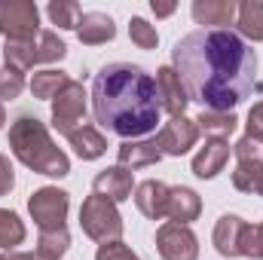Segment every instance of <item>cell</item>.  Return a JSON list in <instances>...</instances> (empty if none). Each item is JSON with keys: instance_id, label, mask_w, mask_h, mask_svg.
<instances>
[{"instance_id": "cell-1", "label": "cell", "mask_w": 263, "mask_h": 260, "mask_svg": "<svg viewBox=\"0 0 263 260\" xmlns=\"http://www.w3.org/2000/svg\"><path fill=\"white\" fill-rule=\"evenodd\" d=\"M175 70L202 110L239 107L257 89V52L236 31H208L199 28L181 37L172 49Z\"/></svg>"}, {"instance_id": "cell-2", "label": "cell", "mask_w": 263, "mask_h": 260, "mask_svg": "<svg viewBox=\"0 0 263 260\" xmlns=\"http://www.w3.org/2000/svg\"><path fill=\"white\" fill-rule=\"evenodd\" d=\"M92 114L101 129L126 141L156 132L162 114L156 80L144 67L129 62L104 65L92 80Z\"/></svg>"}, {"instance_id": "cell-3", "label": "cell", "mask_w": 263, "mask_h": 260, "mask_svg": "<svg viewBox=\"0 0 263 260\" xmlns=\"http://www.w3.org/2000/svg\"><path fill=\"white\" fill-rule=\"evenodd\" d=\"M9 150H12V156L25 169L37 172V175L65 178L67 172H70L67 153L62 147H55L46 123H40L37 117L22 114L18 120H12V126H9Z\"/></svg>"}, {"instance_id": "cell-4", "label": "cell", "mask_w": 263, "mask_h": 260, "mask_svg": "<svg viewBox=\"0 0 263 260\" xmlns=\"http://www.w3.org/2000/svg\"><path fill=\"white\" fill-rule=\"evenodd\" d=\"M67 55V46L55 31H40L31 40H6L3 46V62L6 67L15 70H31L37 65H49V62H62Z\"/></svg>"}, {"instance_id": "cell-5", "label": "cell", "mask_w": 263, "mask_h": 260, "mask_svg": "<svg viewBox=\"0 0 263 260\" xmlns=\"http://www.w3.org/2000/svg\"><path fill=\"white\" fill-rule=\"evenodd\" d=\"M80 230L95 242H114L123 236V214L107 196H86L80 205Z\"/></svg>"}, {"instance_id": "cell-6", "label": "cell", "mask_w": 263, "mask_h": 260, "mask_svg": "<svg viewBox=\"0 0 263 260\" xmlns=\"http://www.w3.org/2000/svg\"><path fill=\"white\" fill-rule=\"evenodd\" d=\"M28 211L37 224L40 233H52V230H67V211H70V196L59 187H40L28 199Z\"/></svg>"}, {"instance_id": "cell-7", "label": "cell", "mask_w": 263, "mask_h": 260, "mask_svg": "<svg viewBox=\"0 0 263 260\" xmlns=\"http://www.w3.org/2000/svg\"><path fill=\"white\" fill-rule=\"evenodd\" d=\"M0 34L6 40H31L40 34V9L34 0H0Z\"/></svg>"}, {"instance_id": "cell-8", "label": "cell", "mask_w": 263, "mask_h": 260, "mask_svg": "<svg viewBox=\"0 0 263 260\" xmlns=\"http://www.w3.org/2000/svg\"><path fill=\"white\" fill-rule=\"evenodd\" d=\"M83 126H86V89H83V83L70 80L67 89L52 101V129L70 138Z\"/></svg>"}, {"instance_id": "cell-9", "label": "cell", "mask_w": 263, "mask_h": 260, "mask_svg": "<svg viewBox=\"0 0 263 260\" xmlns=\"http://www.w3.org/2000/svg\"><path fill=\"white\" fill-rule=\"evenodd\" d=\"M156 251L162 260H199V239L187 224L165 220L156 230Z\"/></svg>"}, {"instance_id": "cell-10", "label": "cell", "mask_w": 263, "mask_h": 260, "mask_svg": "<svg viewBox=\"0 0 263 260\" xmlns=\"http://www.w3.org/2000/svg\"><path fill=\"white\" fill-rule=\"evenodd\" d=\"M196 141H199V126L187 114L168 120L156 135V147H159L162 156H184V153H190V147H196Z\"/></svg>"}, {"instance_id": "cell-11", "label": "cell", "mask_w": 263, "mask_h": 260, "mask_svg": "<svg viewBox=\"0 0 263 260\" xmlns=\"http://www.w3.org/2000/svg\"><path fill=\"white\" fill-rule=\"evenodd\" d=\"M156 92H159V107L175 120V117H184L187 104H190V95L178 77L175 67H159L156 70Z\"/></svg>"}, {"instance_id": "cell-12", "label": "cell", "mask_w": 263, "mask_h": 260, "mask_svg": "<svg viewBox=\"0 0 263 260\" xmlns=\"http://www.w3.org/2000/svg\"><path fill=\"white\" fill-rule=\"evenodd\" d=\"M168 193H172V187L162 181H153V178L141 181V184H135V205L144 217L162 220L168 214Z\"/></svg>"}, {"instance_id": "cell-13", "label": "cell", "mask_w": 263, "mask_h": 260, "mask_svg": "<svg viewBox=\"0 0 263 260\" xmlns=\"http://www.w3.org/2000/svg\"><path fill=\"white\" fill-rule=\"evenodd\" d=\"M245 220L239 214H223L217 224H214V251L220 257H242V236H245Z\"/></svg>"}, {"instance_id": "cell-14", "label": "cell", "mask_w": 263, "mask_h": 260, "mask_svg": "<svg viewBox=\"0 0 263 260\" xmlns=\"http://www.w3.org/2000/svg\"><path fill=\"white\" fill-rule=\"evenodd\" d=\"M227 159H230V141H223V138H208L205 147L193 156V175L202 178V181H211V178H217V175L223 172Z\"/></svg>"}, {"instance_id": "cell-15", "label": "cell", "mask_w": 263, "mask_h": 260, "mask_svg": "<svg viewBox=\"0 0 263 260\" xmlns=\"http://www.w3.org/2000/svg\"><path fill=\"white\" fill-rule=\"evenodd\" d=\"M92 190H95L98 196H107L110 202H126V199L132 196V190H135V178H132L129 169L110 165V169H104V172L95 175Z\"/></svg>"}, {"instance_id": "cell-16", "label": "cell", "mask_w": 263, "mask_h": 260, "mask_svg": "<svg viewBox=\"0 0 263 260\" xmlns=\"http://www.w3.org/2000/svg\"><path fill=\"white\" fill-rule=\"evenodd\" d=\"M233 0H193V18L196 25H208V31H227V25L236 22Z\"/></svg>"}, {"instance_id": "cell-17", "label": "cell", "mask_w": 263, "mask_h": 260, "mask_svg": "<svg viewBox=\"0 0 263 260\" xmlns=\"http://www.w3.org/2000/svg\"><path fill=\"white\" fill-rule=\"evenodd\" d=\"M77 37L83 46H101L117 37V25L107 12H83V18L77 25Z\"/></svg>"}, {"instance_id": "cell-18", "label": "cell", "mask_w": 263, "mask_h": 260, "mask_svg": "<svg viewBox=\"0 0 263 260\" xmlns=\"http://www.w3.org/2000/svg\"><path fill=\"white\" fill-rule=\"evenodd\" d=\"M117 156H120V165L123 169H147V165H156L159 159H162V153H159V147H156V141H144V138H138V141H123L120 144V150H117Z\"/></svg>"}, {"instance_id": "cell-19", "label": "cell", "mask_w": 263, "mask_h": 260, "mask_svg": "<svg viewBox=\"0 0 263 260\" xmlns=\"http://www.w3.org/2000/svg\"><path fill=\"white\" fill-rule=\"evenodd\" d=\"M199 214H202V199H199L196 190H190V187H172V193H168V220H175V224H190V220H196Z\"/></svg>"}, {"instance_id": "cell-20", "label": "cell", "mask_w": 263, "mask_h": 260, "mask_svg": "<svg viewBox=\"0 0 263 260\" xmlns=\"http://www.w3.org/2000/svg\"><path fill=\"white\" fill-rule=\"evenodd\" d=\"M70 147H73V153L83 159V162H92V159H101L104 153H107V138L101 135V132L95 129L92 123H86L83 129H77L70 138Z\"/></svg>"}, {"instance_id": "cell-21", "label": "cell", "mask_w": 263, "mask_h": 260, "mask_svg": "<svg viewBox=\"0 0 263 260\" xmlns=\"http://www.w3.org/2000/svg\"><path fill=\"white\" fill-rule=\"evenodd\" d=\"M236 28L245 43H263V0H245L236 6Z\"/></svg>"}, {"instance_id": "cell-22", "label": "cell", "mask_w": 263, "mask_h": 260, "mask_svg": "<svg viewBox=\"0 0 263 260\" xmlns=\"http://www.w3.org/2000/svg\"><path fill=\"white\" fill-rule=\"evenodd\" d=\"M67 83H70V77H67L65 70H52V67L49 70H37L31 77V92L40 101H55L67 89Z\"/></svg>"}, {"instance_id": "cell-23", "label": "cell", "mask_w": 263, "mask_h": 260, "mask_svg": "<svg viewBox=\"0 0 263 260\" xmlns=\"http://www.w3.org/2000/svg\"><path fill=\"white\" fill-rule=\"evenodd\" d=\"M199 132H205L208 138H223L230 141V135L239 126V117L236 114H227V110H202L196 117Z\"/></svg>"}, {"instance_id": "cell-24", "label": "cell", "mask_w": 263, "mask_h": 260, "mask_svg": "<svg viewBox=\"0 0 263 260\" xmlns=\"http://www.w3.org/2000/svg\"><path fill=\"white\" fill-rule=\"evenodd\" d=\"M28 230L22 224V217L9 208H0V248L3 251H15L22 242H25Z\"/></svg>"}, {"instance_id": "cell-25", "label": "cell", "mask_w": 263, "mask_h": 260, "mask_svg": "<svg viewBox=\"0 0 263 260\" xmlns=\"http://www.w3.org/2000/svg\"><path fill=\"white\" fill-rule=\"evenodd\" d=\"M46 12H49L52 25H59L62 31H77V25H80V18H83V9H80V3H73V0H52V3L46 6Z\"/></svg>"}, {"instance_id": "cell-26", "label": "cell", "mask_w": 263, "mask_h": 260, "mask_svg": "<svg viewBox=\"0 0 263 260\" xmlns=\"http://www.w3.org/2000/svg\"><path fill=\"white\" fill-rule=\"evenodd\" d=\"M67 248H70V233H67V230H52V233H40V239H37V254H43V257H55V260H62V257H65Z\"/></svg>"}, {"instance_id": "cell-27", "label": "cell", "mask_w": 263, "mask_h": 260, "mask_svg": "<svg viewBox=\"0 0 263 260\" xmlns=\"http://www.w3.org/2000/svg\"><path fill=\"white\" fill-rule=\"evenodd\" d=\"M260 175H263V162H236V169H233V187L242 190V193H257Z\"/></svg>"}, {"instance_id": "cell-28", "label": "cell", "mask_w": 263, "mask_h": 260, "mask_svg": "<svg viewBox=\"0 0 263 260\" xmlns=\"http://www.w3.org/2000/svg\"><path fill=\"white\" fill-rule=\"evenodd\" d=\"M129 37H132V43H135L138 49H156V43H159L156 28H153L147 18H141V15H135V18L129 22Z\"/></svg>"}, {"instance_id": "cell-29", "label": "cell", "mask_w": 263, "mask_h": 260, "mask_svg": "<svg viewBox=\"0 0 263 260\" xmlns=\"http://www.w3.org/2000/svg\"><path fill=\"white\" fill-rule=\"evenodd\" d=\"M25 92V73L15 67H0V104L3 101H15Z\"/></svg>"}, {"instance_id": "cell-30", "label": "cell", "mask_w": 263, "mask_h": 260, "mask_svg": "<svg viewBox=\"0 0 263 260\" xmlns=\"http://www.w3.org/2000/svg\"><path fill=\"white\" fill-rule=\"evenodd\" d=\"M236 159L239 162H263V141L260 138H251V135H242L233 147Z\"/></svg>"}, {"instance_id": "cell-31", "label": "cell", "mask_w": 263, "mask_h": 260, "mask_svg": "<svg viewBox=\"0 0 263 260\" xmlns=\"http://www.w3.org/2000/svg\"><path fill=\"white\" fill-rule=\"evenodd\" d=\"M242 257H254L263 260V220L260 224H248L245 227V236H242Z\"/></svg>"}, {"instance_id": "cell-32", "label": "cell", "mask_w": 263, "mask_h": 260, "mask_svg": "<svg viewBox=\"0 0 263 260\" xmlns=\"http://www.w3.org/2000/svg\"><path fill=\"white\" fill-rule=\"evenodd\" d=\"M95 260H141L123 239H114V242H101L98 251H95Z\"/></svg>"}, {"instance_id": "cell-33", "label": "cell", "mask_w": 263, "mask_h": 260, "mask_svg": "<svg viewBox=\"0 0 263 260\" xmlns=\"http://www.w3.org/2000/svg\"><path fill=\"white\" fill-rule=\"evenodd\" d=\"M245 126H248L245 135L260 138V141H263V101H257V104L251 107V114H248V123H245Z\"/></svg>"}, {"instance_id": "cell-34", "label": "cell", "mask_w": 263, "mask_h": 260, "mask_svg": "<svg viewBox=\"0 0 263 260\" xmlns=\"http://www.w3.org/2000/svg\"><path fill=\"white\" fill-rule=\"evenodd\" d=\"M12 187H15V172H12V162H9V156H3V153H0V196H6Z\"/></svg>"}, {"instance_id": "cell-35", "label": "cell", "mask_w": 263, "mask_h": 260, "mask_svg": "<svg viewBox=\"0 0 263 260\" xmlns=\"http://www.w3.org/2000/svg\"><path fill=\"white\" fill-rule=\"evenodd\" d=\"M150 9L156 12V18H168L178 6H175V3H156V0H153V3H150Z\"/></svg>"}, {"instance_id": "cell-36", "label": "cell", "mask_w": 263, "mask_h": 260, "mask_svg": "<svg viewBox=\"0 0 263 260\" xmlns=\"http://www.w3.org/2000/svg\"><path fill=\"white\" fill-rule=\"evenodd\" d=\"M0 260H37L34 251H3Z\"/></svg>"}, {"instance_id": "cell-37", "label": "cell", "mask_w": 263, "mask_h": 260, "mask_svg": "<svg viewBox=\"0 0 263 260\" xmlns=\"http://www.w3.org/2000/svg\"><path fill=\"white\" fill-rule=\"evenodd\" d=\"M3 123H6V110H3V104H0V129H3Z\"/></svg>"}, {"instance_id": "cell-38", "label": "cell", "mask_w": 263, "mask_h": 260, "mask_svg": "<svg viewBox=\"0 0 263 260\" xmlns=\"http://www.w3.org/2000/svg\"><path fill=\"white\" fill-rule=\"evenodd\" d=\"M257 196H263V175H260V184H257Z\"/></svg>"}]
</instances>
